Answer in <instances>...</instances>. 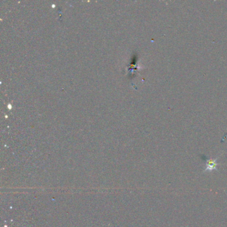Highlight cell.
Listing matches in <instances>:
<instances>
[{
	"label": "cell",
	"mask_w": 227,
	"mask_h": 227,
	"mask_svg": "<svg viewBox=\"0 0 227 227\" xmlns=\"http://www.w3.org/2000/svg\"><path fill=\"white\" fill-rule=\"evenodd\" d=\"M218 163L216 158H207L205 160V165L203 172H212L213 171H217L218 169Z\"/></svg>",
	"instance_id": "6da1fadb"
}]
</instances>
